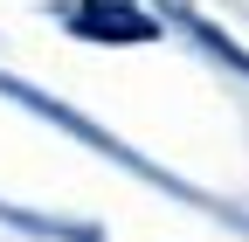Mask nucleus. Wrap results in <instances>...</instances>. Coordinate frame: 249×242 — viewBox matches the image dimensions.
<instances>
[{
  "mask_svg": "<svg viewBox=\"0 0 249 242\" xmlns=\"http://www.w3.org/2000/svg\"><path fill=\"white\" fill-rule=\"evenodd\" d=\"M62 21H70V35H83V42H152L160 35V21H152L139 0H76Z\"/></svg>",
  "mask_w": 249,
  "mask_h": 242,
  "instance_id": "obj_1",
  "label": "nucleus"
}]
</instances>
